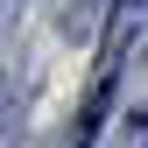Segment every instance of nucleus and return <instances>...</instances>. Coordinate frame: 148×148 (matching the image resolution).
Masks as SVG:
<instances>
[{"label":"nucleus","instance_id":"f257e3e1","mask_svg":"<svg viewBox=\"0 0 148 148\" xmlns=\"http://www.w3.org/2000/svg\"><path fill=\"white\" fill-rule=\"evenodd\" d=\"M113 85H120V64H99V85H92V99H85V113H78V148H92V141H99L106 106H113Z\"/></svg>","mask_w":148,"mask_h":148}]
</instances>
